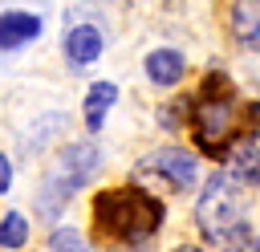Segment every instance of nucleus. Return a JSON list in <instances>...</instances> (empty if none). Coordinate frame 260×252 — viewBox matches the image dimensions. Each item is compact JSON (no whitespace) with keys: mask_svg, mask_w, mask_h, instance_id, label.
Segmentation results:
<instances>
[{"mask_svg":"<svg viewBox=\"0 0 260 252\" xmlns=\"http://www.w3.org/2000/svg\"><path fill=\"white\" fill-rule=\"evenodd\" d=\"M232 33L244 49L260 53V0H236L232 8Z\"/></svg>","mask_w":260,"mask_h":252,"instance_id":"nucleus-5","label":"nucleus"},{"mask_svg":"<svg viewBox=\"0 0 260 252\" xmlns=\"http://www.w3.org/2000/svg\"><path fill=\"white\" fill-rule=\"evenodd\" d=\"M49 248H53V252H93V248L81 240V232H73V228H57V232L49 236Z\"/></svg>","mask_w":260,"mask_h":252,"instance_id":"nucleus-13","label":"nucleus"},{"mask_svg":"<svg viewBox=\"0 0 260 252\" xmlns=\"http://www.w3.org/2000/svg\"><path fill=\"white\" fill-rule=\"evenodd\" d=\"M228 179L232 183H260V146L256 142H240L228 154Z\"/></svg>","mask_w":260,"mask_h":252,"instance_id":"nucleus-7","label":"nucleus"},{"mask_svg":"<svg viewBox=\"0 0 260 252\" xmlns=\"http://www.w3.org/2000/svg\"><path fill=\"white\" fill-rule=\"evenodd\" d=\"M175 252H199V248H191V244H179V248H175Z\"/></svg>","mask_w":260,"mask_h":252,"instance_id":"nucleus-16","label":"nucleus"},{"mask_svg":"<svg viewBox=\"0 0 260 252\" xmlns=\"http://www.w3.org/2000/svg\"><path fill=\"white\" fill-rule=\"evenodd\" d=\"M146 77H150L154 85H175V81L183 77V53H175V49H154V53L146 57Z\"/></svg>","mask_w":260,"mask_h":252,"instance_id":"nucleus-9","label":"nucleus"},{"mask_svg":"<svg viewBox=\"0 0 260 252\" xmlns=\"http://www.w3.org/2000/svg\"><path fill=\"white\" fill-rule=\"evenodd\" d=\"M24 240H28V219H24L20 211H8L4 224H0V244H4V248H20Z\"/></svg>","mask_w":260,"mask_h":252,"instance_id":"nucleus-12","label":"nucleus"},{"mask_svg":"<svg viewBox=\"0 0 260 252\" xmlns=\"http://www.w3.org/2000/svg\"><path fill=\"white\" fill-rule=\"evenodd\" d=\"M260 130V106H236V93L223 77H207L199 98L191 102V138L199 150L223 159L240 142H252Z\"/></svg>","mask_w":260,"mask_h":252,"instance_id":"nucleus-1","label":"nucleus"},{"mask_svg":"<svg viewBox=\"0 0 260 252\" xmlns=\"http://www.w3.org/2000/svg\"><path fill=\"white\" fill-rule=\"evenodd\" d=\"M93 224L106 240L118 244H142L162 228V199L150 195L138 183L110 187L93 195Z\"/></svg>","mask_w":260,"mask_h":252,"instance_id":"nucleus-2","label":"nucleus"},{"mask_svg":"<svg viewBox=\"0 0 260 252\" xmlns=\"http://www.w3.org/2000/svg\"><path fill=\"white\" fill-rule=\"evenodd\" d=\"M142 171H158L175 187H191L195 183V154L191 150H154L142 159Z\"/></svg>","mask_w":260,"mask_h":252,"instance_id":"nucleus-4","label":"nucleus"},{"mask_svg":"<svg viewBox=\"0 0 260 252\" xmlns=\"http://www.w3.org/2000/svg\"><path fill=\"white\" fill-rule=\"evenodd\" d=\"M65 53H69L73 65H89V61H98V57H102V37H98V28H89V24L73 28V33L65 37Z\"/></svg>","mask_w":260,"mask_h":252,"instance_id":"nucleus-8","label":"nucleus"},{"mask_svg":"<svg viewBox=\"0 0 260 252\" xmlns=\"http://www.w3.org/2000/svg\"><path fill=\"white\" fill-rule=\"evenodd\" d=\"M65 163L73 167V187H77V183H85L89 171L98 167V154H93L89 146H69V150H65Z\"/></svg>","mask_w":260,"mask_h":252,"instance_id":"nucleus-11","label":"nucleus"},{"mask_svg":"<svg viewBox=\"0 0 260 252\" xmlns=\"http://www.w3.org/2000/svg\"><path fill=\"white\" fill-rule=\"evenodd\" d=\"M114 98H118V85H114V81H98V85L85 93V126H89V130L102 126V118H106V110L114 106Z\"/></svg>","mask_w":260,"mask_h":252,"instance_id":"nucleus-10","label":"nucleus"},{"mask_svg":"<svg viewBox=\"0 0 260 252\" xmlns=\"http://www.w3.org/2000/svg\"><path fill=\"white\" fill-rule=\"evenodd\" d=\"M41 33V20L32 12H4L0 16V49H20Z\"/></svg>","mask_w":260,"mask_h":252,"instance_id":"nucleus-6","label":"nucleus"},{"mask_svg":"<svg viewBox=\"0 0 260 252\" xmlns=\"http://www.w3.org/2000/svg\"><path fill=\"white\" fill-rule=\"evenodd\" d=\"M219 252H256V240H252L248 228H240V232H232L228 240H219Z\"/></svg>","mask_w":260,"mask_h":252,"instance_id":"nucleus-14","label":"nucleus"},{"mask_svg":"<svg viewBox=\"0 0 260 252\" xmlns=\"http://www.w3.org/2000/svg\"><path fill=\"white\" fill-rule=\"evenodd\" d=\"M199 228H203V236L215 240V244L228 240L232 232L248 228V224H244V195L236 191L232 179L215 175V179L207 183V191H203V199H199Z\"/></svg>","mask_w":260,"mask_h":252,"instance_id":"nucleus-3","label":"nucleus"},{"mask_svg":"<svg viewBox=\"0 0 260 252\" xmlns=\"http://www.w3.org/2000/svg\"><path fill=\"white\" fill-rule=\"evenodd\" d=\"M256 252H260V240H256Z\"/></svg>","mask_w":260,"mask_h":252,"instance_id":"nucleus-17","label":"nucleus"},{"mask_svg":"<svg viewBox=\"0 0 260 252\" xmlns=\"http://www.w3.org/2000/svg\"><path fill=\"white\" fill-rule=\"evenodd\" d=\"M8 179H12V167H8V159L0 154V195L8 191Z\"/></svg>","mask_w":260,"mask_h":252,"instance_id":"nucleus-15","label":"nucleus"}]
</instances>
